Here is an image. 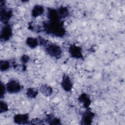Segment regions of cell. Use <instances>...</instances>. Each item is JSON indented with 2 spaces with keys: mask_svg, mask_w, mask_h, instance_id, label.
I'll list each match as a JSON object with an SVG mask.
<instances>
[{
  "mask_svg": "<svg viewBox=\"0 0 125 125\" xmlns=\"http://www.w3.org/2000/svg\"><path fill=\"white\" fill-rule=\"evenodd\" d=\"M44 29L46 33L57 37H62L65 33V30L62 21L60 20L50 21L44 24Z\"/></svg>",
  "mask_w": 125,
  "mask_h": 125,
  "instance_id": "cell-1",
  "label": "cell"
},
{
  "mask_svg": "<svg viewBox=\"0 0 125 125\" xmlns=\"http://www.w3.org/2000/svg\"><path fill=\"white\" fill-rule=\"evenodd\" d=\"M46 51L48 55L57 59H59L62 54L61 48L59 45L53 43L47 45Z\"/></svg>",
  "mask_w": 125,
  "mask_h": 125,
  "instance_id": "cell-2",
  "label": "cell"
},
{
  "mask_svg": "<svg viewBox=\"0 0 125 125\" xmlns=\"http://www.w3.org/2000/svg\"><path fill=\"white\" fill-rule=\"evenodd\" d=\"M6 88V91L9 93H17L21 91V86L17 81L11 80L7 83Z\"/></svg>",
  "mask_w": 125,
  "mask_h": 125,
  "instance_id": "cell-3",
  "label": "cell"
},
{
  "mask_svg": "<svg viewBox=\"0 0 125 125\" xmlns=\"http://www.w3.org/2000/svg\"><path fill=\"white\" fill-rule=\"evenodd\" d=\"M68 51L71 57L77 59H83L82 49L81 47L75 44L71 45L68 49Z\"/></svg>",
  "mask_w": 125,
  "mask_h": 125,
  "instance_id": "cell-4",
  "label": "cell"
},
{
  "mask_svg": "<svg viewBox=\"0 0 125 125\" xmlns=\"http://www.w3.org/2000/svg\"><path fill=\"white\" fill-rule=\"evenodd\" d=\"M12 35V29L9 24H5L0 32V39L3 41L9 40Z\"/></svg>",
  "mask_w": 125,
  "mask_h": 125,
  "instance_id": "cell-5",
  "label": "cell"
},
{
  "mask_svg": "<svg viewBox=\"0 0 125 125\" xmlns=\"http://www.w3.org/2000/svg\"><path fill=\"white\" fill-rule=\"evenodd\" d=\"M12 16V12L10 10H8L1 7L0 20L2 22L7 24Z\"/></svg>",
  "mask_w": 125,
  "mask_h": 125,
  "instance_id": "cell-6",
  "label": "cell"
},
{
  "mask_svg": "<svg viewBox=\"0 0 125 125\" xmlns=\"http://www.w3.org/2000/svg\"><path fill=\"white\" fill-rule=\"evenodd\" d=\"M95 115L93 112L89 110H87L83 112L82 116V124L83 125L91 124Z\"/></svg>",
  "mask_w": 125,
  "mask_h": 125,
  "instance_id": "cell-7",
  "label": "cell"
},
{
  "mask_svg": "<svg viewBox=\"0 0 125 125\" xmlns=\"http://www.w3.org/2000/svg\"><path fill=\"white\" fill-rule=\"evenodd\" d=\"M61 86L65 91H70L73 87V83L70 78L67 75H64L61 82Z\"/></svg>",
  "mask_w": 125,
  "mask_h": 125,
  "instance_id": "cell-8",
  "label": "cell"
},
{
  "mask_svg": "<svg viewBox=\"0 0 125 125\" xmlns=\"http://www.w3.org/2000/svg\"><path fill=\"white\" fill-rule=\"evenodd\" d=\"M14 121L16 124L23 125L28 124L29 115L27 114H18L14 117Z\"/></svg>",
  "mask_w": 125,
  "mask_h": 125,
  "instance_id": "cell-9",
  "label": "cell"
},
{
  "mask_svg": "<svg viewBox=\"0 0 125 125\" xmlns=\"http://www.w3.org/2000/svg\"><path fill=\"white\" fill-rule=\"evenodd\" d=\"M79 101L82 103L85 108H88L91 103L90 97L86 93H82L78 98Z\"/></svg>",
  "mask_w": 125,
  "mask_h": 125,
  "instance_id": "cell-10",
  "label": "cell"
},
{
  "mask_svg": "<svg viewBox=\"0 0 125 125\" xmlns=\"http://www.w3.org/2000/svg\"><path fill=\"white\" fill-rule=\"evenodd\" d=\"M43 7L40 5H36L32 9V16L34 18H37L42 15L43 13Z\"/></svg>",
  "mask_w": 125,
  "mask_h": 125,
  "instance_id": "cell-11",
  "label": "cell"
},
{
  "mask_svg": "<svg viewBox=\"0 0 125 125\" xmlns=\"http://www.w3.org/2000/svg\"><path fill=\"white\" fill-rule=\"evenodd\" d=\"M48 16L50 21H55L60 20L59 18L57 10L49 8L48 10Z\"/></svg>",
  "mask_w": 125,
  "mask_h": 125,
  "instance_id": "cell-12",
  "label": "cell"
},
{
  "mask_svg": "<svg viewBox=\"0 0 125 125\" xmlns=\"http://www.w3.org/2000/svg\"><path fill=\"white\" fill-rule=\"evenodd\" d=\"M57 11L58 16L60 19L66 18L69 14V11L67 7L62 6L59 7L57 10Z\"/></svg>",
  "mask_w": 125,
  "mask_h": 125,
  "instance_id": "cell-13",
  "label": "cell"
},
{
  "mask_svg": "<svg viewBox=\"0 0 125 125\" xmlns=\"http://www.w3.org/2000/svg\"><path fill=\"white\" fill-rule=\"evenodd\" d=\"M26 44L31 48H34L36 47L39 42L37 39L33 37H28L26 41Z\"/></svg>",
  "mask_w": 125,
  "mask_h": 125,
  "instance_id": "cell-14",
  "label": "cell"
},
{
  "mask_svg": "<svg viewBox=\"0 0 125 125\" xmlns=\"http://www.w3.org/2000/svg\"><path fill=\"white\" fill-rule=\"evenodd\" d=\"M40 90L41 93L45 96H50L53 91L52 88L47 85H42L41 86Z\"/></svg>",
  "mask_w": 125,
  "mask_h": 125,
  "instance_id": "cell-15",
  "label": "cell"
},
{
  "mask_svg": "<svg viewBox=\"0 0 125 125\" xmlns=\"http://www.w3.org/2000/svg\"><path fill=\"white\" fill-rule=\"evenodd\" d=\"M46 121L50 125H59L61 124L60 120L54 116L49 115H48L46 119Z\"/></svg>",
  "mask_w": 125,
  "mask_h": 125,
  "instance_id": "cell-16",
  "label": "cell"
},
{
  "mask_svg": "<svg viewBox=\"0 0 125 125\" xmlns=\"http://www.w3.org/2000/svg\"><path fill=\"white\" fill-rule=\"evenodd\" d=\"M26 94L29 98H35L38 94V91L34 88H29L27 89Z\"/></svg>",
  "mask_w": 125,
  "mask_h": 125,
  "instance_id": "cell-17",
  "label": "cell"
},
{
  "mask_svg": "<svg viewBox=\"0 0 125 125\" xmlns=\"http://www.w3.org/2000/svg\"><path fill=\"white\" fill-rule=\"evenodd\" d=\"M10 62L5 60H1L0 62V69L1 71H5L10 67Z\"/></svg>",
  "mask_w": 125,
  "mask_h": 125,
  "instance_id": "cell-18",
  "label": "cell"
},
{
  "mask_svg": "<svg viewBox=\"0 0 125 125\" xmlns=\"http://www.w3.org/2000/svg\"><path fill=\"white\" fill-rule=\"evenodd\" d=\"M0 112L1 113L6 112L8 110V106L7 104L4 101H1L0 104Z\"/></svg>",
  "mask_w": 125,
  "mask_h": 125,
  "instance_id": "cell-19",
  "label": "cell"
},
{
  "mask_svg": "<svg viewBox=\"0 0 125 125\" xmlns=\"http://www.w3.org/2000/svg\"><path fill=\"white\" fill-rule=\"evenodd\" d=\"M1 91L0 98H2L4 97V95L5 93V92L6 91V86H5V85L3 84L2 83H1Z\"/></svg>",
  "mask_w": 125,
  "mask_h": 125,
  "instance_id": "cell-20",
  "label": "cell"
},
{
  "mask_svg": "<svg viewBox=\"0 0 125 125\" xmlns=\"http://www.w3.org/2000/svg\"><path fill=\"white\" fill-rule=\"evenodd\" d=\"M29 60V57L27 55H23L21 58V62L24 63H26V62H28Z\"/></svg>",
  "mask_w": 125,
  "mask_h": 125,
  "instance_id": "cell-21",
  "label": "cell"
},
{
  "mask_svg": "<svg viewBox=\"0 0 125 125\" xmlns=\"http://www.w3.org/2000/svg\"><path fill=\"white\" fill-rule=\"evenodd\" d=\"M31 124H42V123H41V121L40 119H33L32 121H31Z\"/></svg>",
  "mask_w": 125,
  "mask_h": 125,
  "instance_id": "cell-22",
  "label": "cell"
}]
</instances>
